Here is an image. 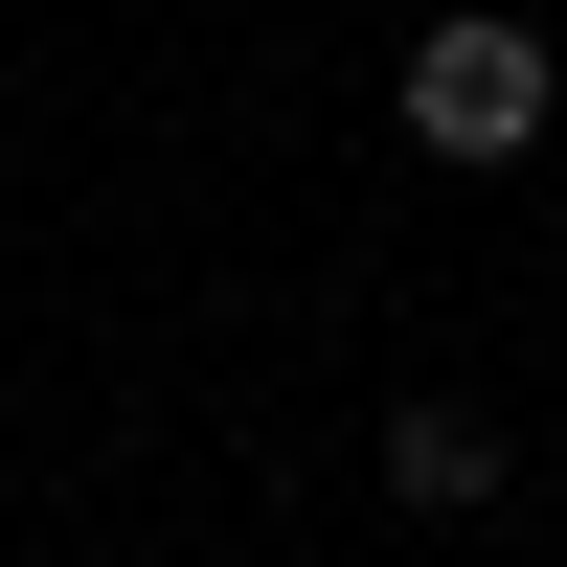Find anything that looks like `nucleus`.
Here are the masks:
<instances>
[{"label":"nucleus","mask_w":567,"mask_h":567,"mask_svg":"<svg viewBox=\"0 0 567 567\" xmlns=\"http://www.w3.org/2000/svg\"><path fill=\"white\" fill-rule=\"evenodd\" d=\"M386 114H409V159H454V182L545 159V114H567V69H545V0H454V23H409Z\"/></svg>","instance_id":"f257e3e1"},{"label":"nucleus","mask_w":567,"mask_h":567,"mask_svg":"<svg viewBox=\"0 0 567 567\" xmlns=\"http://www.w3.org/2000/svg\"><path fill=\"white\" fill-rule=\"evenodd\" d=\"M499 477H523V454H499L477 386H409V409H386V499H409V523H477Z\"/></svg>","instance_id":"f03ea898"}]
</instances>
